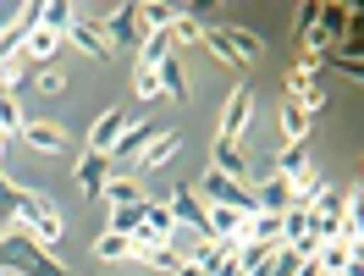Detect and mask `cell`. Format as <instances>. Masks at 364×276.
Instances as JSON below:
<instances>
[{"mask_svg":"<svg viewBox=\"0 0 364 276\" xmlns=\"http://www.w3.org/2000/svg\"><path fill=\"white\" fill-rule=\"evenodd\" d=\"M0 271L6 276H67V265L50 249H39L28 232L23 238H6V232H0Z\"/></svg>","mask_w":364,"mask_h":276,"instance_id":"cell-1","label":"cell"},{"mask_svg":"<svg viewBox=\"0 0 364 276\" xmlns=\"http://www.w3.org/2000/svg\"><path fill=\"white\" fill-rule=\"evenodd\" d=\"M17 221L28 227V238H33L39 249H55V243H61V210L50 205V199H39L33 188H23V199H17Z\"/></svg>","mask_w":364,"mask_h":276,"instance_id":"cell-2","label":"cell"},{"mask_svg":"<svg viewBox=\"0 0 364 276\" xmlns=\"http://www.w3.org/2000/svg\"><path fill=\"white\" fill-rule=\"evenodd\" d=\"M193 193H199V199H205V205H221V210H237V216H259V199H254L249 188L243 183H232V177H221V171H205V183L193 188Z\"/></svg>","mask_w":364,"mask_h":276,"instance_id":"cell-3","label":"cell"},{"mask_svg":"<svg viewBox=\"0 0 364 276\" xmlns=\"http://www.w3.org/2000/svg\"><path fill=\"white\" fill-rule=\"evenodd\" d=\"M166 210H171V221H177L182 232H193V238H210V210H205V199H199L193 188H171Z\"/></svg>","mask_w":364,"mask_h":276,"instance_id":"cell-4","label":"cell"},{"mask_svg":"<svg viewBox=\"0 0 364 276\" xmlns=\"http://www.w3.org/2000/svg\"><path fill=\"white\" fill-rule=\"evenodd\" d=\"M254 122V89H232L227 111H221V133H215V144H237V138L249 133Z\"/></svg>","mask_w":364,"mask_h":276,"instance_id":"cell-5","label":"cell"},{"mask_svg":"<svg viewBox=\"0 0 364 276\" xmlns=\"http://www.w3.org/2000/svg\"><path fill=\"white\" fill-rule=\"evenodd\" d=\"M160 133H166L160 122H144V127H127V133L116 138V149L105 155V161H111V166H138V155H144V149H149V144H155Z\"/></svg>","mask_w":364,"mask_h":276,"instance_id":"cell-6","label":"cell"},{"mask_svg":"<svg viewBox=\"0 0 364 276\" xmlns=\"http://www.w3.org/2000/svg\"><path fill=\"white\" fill-rule=\"evenodd\" d=\"M149 33H144V23H138V6H116L111 17H105V45H144Z\"/></svg>","mask_w":364,"mask_h":276,"instance_id":"cell-7","label":"cell"},{"mask_svg":"<svg viewBox=\"0 0 364 276\" xmlns=\"http://www.w3.org/2000/svg\"><path fill=\"white\" fill-rule=\"evenodd\" d=\"M353 254H359V249H353V243H342V238H320L315 254H309V265H315V276H342Z\"/></svg>","mask_w":364,"mask_h":276,"instance_id":"cell-8","label":"cell"},{"mask_svg":"<svg viewBox=\"0 0 364 276\" xmlns=\"http://www.w3.org/2000/svg\"><path fill=\"white\" fill-rule=\"evenodd\" d=\"M122 133H127V111H116V105H111V111L89 127V155H111Z\"/></svg>","mask_w":364,"mask_h":276,"instance_id":"cell-9","label":"cell"},{"mask_svg":"<svg viewBox=\"0 0 364 276\" xmlns=\"http://www.w3.org/2000/svg\"><path fill=\"white\" fill-rule=\"evenodd\" d=\"M105 183H111V161H105V155H83V161H77V188H83L89 199H100Z\"/></svg>","mask_w":364,"mask_h":276,"instance_id":"cell-10","label":"cell"},{"mask_svg":"<svg viewBox=\"0 0 364 276\" xmlns=\"http://www.w3.org/2000/svg\"><path fill=\"white\" fill-rule=\"evenodd\" d=\"M304 171H309V138H293V144L276 155V177H282V183H298Z\"/></svg>","mask_w":364,"mask_h":276,"instance_id":"cell-11","label":"cell"},{"mask_svg":"<svg viewBox=\"0 0 364 276\" xmlns=\"http://www.w3.org/2000/svg\"><path fill=\"white\" fill-rule=\"evenodd\" d=\"M67 39H72L77 50H89V55H100V61L111 55V45H105V28H100V23H83V17H77V23L67 28Z\"/></svg>","mask_w":364,"mask_h":276,"instance_id":"cell-12","label":"cell"},{"mask_svg":"<svg viewBox=\"0 0 364 276\" xmlns=\"http://www.w3.org/2000/svg\"><path fill=\"white\" fill-rule=\"evenodd\" d=\"M23 144H33V149H45V155H55V149H67V133L61 127H50V122H23Z\"/></svg>","mask_w":364,"mask_h":276,"instance_id":"cell-13","label":"cell"},{"mask_svg":"<svg viewBox=\"0 0 364 276\" xmlns=\"http://www.w3.org/2000/svg\"><path fill=\"white\" fill-rule=\"evenodd\" d=\"M265 216H282V210H293V183H282V177H265V188L254 193Z\"/></svg>","mask_w":364,"mask_h":276,"instance_id":"cell-14","label":"cell"},{"mask_svg":"<svg viewBox=\"0 0 364 276\" xmlns=\"http://www.w3.org/2000/svg\"><path fill=\"white\" fill-rule=\"evenodd\" d=\"M210 171H221V177H232V183H243V177H249V161H243L237 144H215V166H210Z\"/></svg>","mask_w":364,"mask_h":276,"instance_id":"cell-15","label":"cell"},{"mask_svg":"<svg viewBox=\"0 0 364 276\" xmlns=\"http://www.w3.org/2000/svg\"><path fill=\"white\" fill-rule=\"evenodd\" d=\"M243 238L265 243V249H287V243H282V216H265V210H259V216L249 221V232H243Z\"/></svg>","mask_w":364,"mask_h":276,"instance_id":"cell-16","label":"cell"},{"mask_svg":"<svg viewBox=\"0 0 364 276\" xmlns=\"http://www.w3.org/2000/svg\"><path fill=\"white\" fill-rule=\"evenodd\" d=\"M138 23H144V33H166V28L177 23V6H166V0H149V6H138Z\"/></svg>","mask_w":364,"mask_h":276,"instance_id":"cell-17","label":"cell"},{"mask_svg":"<svg viewBox=\"0 0 364 276\" xmlns=\"http://www.w3.org/2000/svg\"><path fill=\"white\" fill-rule=\"evenodd\" d=\"M55 45H61V33H50V28H33V33H28V45H23V55L33 61V67H45L50 55H55Z\"/></svg>","mask_w":364,"mask_h":276,"instance_id":"cell-18","label":"cell"},{"mask_svg":"<svg viewBox=\"0 0 364 276\" xmlns=\"http://www.w3.org/2000/svg\"><path fill=\"white\" fill-rule=\"evenodd\" d=\"M171 155H182V138H177V133H160L155 144H149V149L138 155V166H149V171H155V166H166Z\"/></svg>","mask_w":364,"mask_h":276,"instance_id":"cell-19","label":"cell"},{"mask_svg":"<svg viewBox=\"0 0 364 276\" xmlns=\"http://www.w3.org/2000/svg\"><path fill=\"white\" fill-rule=\"evenodd\" d=\"M144 205H149V199H144ZM144 205H116V210H111V227H105V232H116V238H133V232L144 227Z\"/></svg>","mask_w":364,"mask_h":276,"instance_id":"cell-20","label":"cell"},{"mask_svg":"<svg viewBox=\"0 0 364 276\" xmlns=\"http://www.w3.org/2000/svg\"><path fill=\"white\" fill-rule=\"evenodd\" d=\"M171 50H177V45H171V28H166V33H149V39L138 45V67H160Z\"/></svg>","mask_w":364,"mask_h":276,"instance_id":"cell-21","label":"cell"},{"mask_svg":"<svg viewBox=\"0 0 364 276\" xmlns=\"http://www.w3.org/2000/svg\"><path fill=\"white\" fill-rule=\"evenodd\" d=\"M72 23H77V11H72L67 0H50V6H39V28H50V33H67Z\"/></svg>","mask_w":364,"mask_h":276,"instance_id":"cell-22","label":"cell"},{"mask_svg":"<svg viewBox=\"0 0 364 276\" xmlns=\"http://www.w3.org/2000/svg\"><path fill=\"white\" fill-rule=\"evenodd\" d=\"M309 122H315V116L304 111V100H287V105H282V133H287V144L309 133Z\"/></svg>","mask_w":364,"mask_h":276,"instance_id":"cell-23","label":"cell"},{"mask_svg":"<svg viewBox=\"0 0 364 276\" xmlns=\"http://www.w3.org/2000/svg\"><path fill=\"white\" fill-rule=\"evenodd\" d=\"M100 199H111V205H144L149 193H144V188L133 183V177H111V183H105V193H100Z\"/></svg>","mask_w":364,"mask_h":276,"instance_id":"cell-24","label":"cell"},{"mask_svg":"<svg viewBox=\"0 0 364 276\" xmlns=\"http://www.w3.org/2000/svg\"><path fill=\"white\" fill-rule=\"evenodd\" d=\"M23 122H28V116H23V105H17V94L0 89V133H6V138L23 133Z\"/></svg>","mask_w":364,"mask_h":276,"instance_id":"cell-25","label":"cell"},{"mask_svg":"<svg viewBox=\"0 0 364 276\" xmlns=\"http://www.w3.org/2000/svg\"><path fill=\"white\" fill-rule=\"evenodd\" d=\"M94 254H100L105 265H116V260H133V243H127V238H116V232H105V238L94 243Z\"/></svg>","mask_w":364,"mask_h":276,"instance_id":"cell-26","label":"cell"},{"mask_svg":"<svg viewBox=\"0 0 364 276\" xmlns=\"http://www.w3.org/2000/svg\"><path fill=\"white\" fill-rule=\"evenodd\" d=\"M138 260H144V265H155V271H171V276H177V265H182V254L171 249V243H155V249H144Z\"/></svg>","mask_w":364,"mask_h":276,"instance_id":"cell-27","label":"cell"},{"mask_svg":"<svg viewBox=\"0 0 364 276\" xmlns=\"http://www.w3.org/2000/svg\"><path fill=\"white\" fill-rule=\"evenodd\" d=\"M193 39H205V23L199 17H177L171 23V45H193Z\"/></svg>","mask_w":364,"mask_h":276,"instance_id":"cell-28","label":"cell"},{"mask_svg":"<svg viewBox=\"0 0 364 276\" xmlns=\"http://www.w3.org/2000/svg\"><path fill=\"white\" fill-rule=\"evenodd\" d=\"M17 199H23V188H11L6 177H0V227H11V221H17Z\"/></svg>","mask_w":364,"mask_h":276,"instance_id":"cell-29","label":"cell"},{"mask_svg":"<svg viewBox=\"0 0 364 276\" xmlns=\"http://www.w3.org/2000/svg\"><path fill=\"white\" fill-rule=\"evenodd\" d=\"M133 94H138V100H160V78H155V67H138V72H133Z\"/></svg>","mask_w":364,"mask_h":276,"instance_id":"cell-30","label":"cell"},{"mask_svg":"<svg viewBox=\"0 0 364 276\" xmlns=\"http://www.w3.org/2000/svg\"><path fill=\"white\" fill-rule=\"evenodd\" d=\"M33 83H39V94H61V89H67V78H61L55 67H39V72H33Z\"/></svg>","mask_w":364,"mask_h":276,"instance_id":"cell-31","label":"cell"},{"mask_svg":"<svg viewBox=\"0 0 364 276\" xmlns=\"http://www.w3.org/2000/svg\"><path fill=\"white\" fill-rule=\"evenodd\" d=\"M326 39H331V33H326V28H304V50H320V45H326Z\"/></svg>","mask_w":364,"mask_h":276,"instance_id":"cell-32","label":"cell"},{"mask_svg":"<svg viewBox=\"0 0 364 276\" xmlns=\"http://www.w3.org/2000/svg\"><path fill=\"white\" fill-rule=\"evenodd\" d=\"M177 276H205V271H199L193 260H182V265H177Z\"/></svg>","mask_w":364,"mask_h":276,"instance_id":"cell-33","label":"cell"},{"mask_svg":"<svg viewBox=\"0 0 364 276\" xmlns=\"http://www.w3.org/2000/svg\"><path fill=\"white\" fill-rule=\"evenodd\" d=\"M0 161H6V133H0Z\"/></svg>","mask_w":364,"mask_h":276,"instance_id":"cell-34","label":"cell"},{"mask_svg":"<svg viewBox=\"0 0 364 276\" xmlns=\"http://www.w3.org/2000/svg\"><path fill=\"white\" fill-rule=\"evenodd\" d=\"M0 232H6V227H0Z\"/></svg>","mask_w":364,"mask_h":276,"instance_id":"cell-35","label":"cell"}]
</instances>
